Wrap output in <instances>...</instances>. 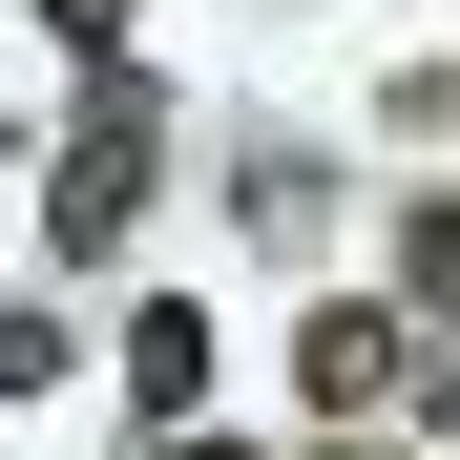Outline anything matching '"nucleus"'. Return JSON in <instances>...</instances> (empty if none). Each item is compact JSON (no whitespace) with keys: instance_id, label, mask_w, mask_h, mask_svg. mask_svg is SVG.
I'll list each match as a JSON object with an SVG mask.
<instances>
[{"instance_id":"1","label":"nucleus","mask_w":460,"mask_h":460,"mask_svg":"<svg viewBox=\"0 0 460 460\" xmlns=\"http://www.w3.org/2000/svg\"><path fill=\"white\" fill-rule=\"evenodd\" d=\"M146 168H168V126H146V105L105 84V105H84V146H63V189H42V252H126Z\"/></svg>"},{"instance_id":"2","label":"nucleus","mask_w":460,"mask_h":460,"mask_svg":"<svg viewBox=\"0 0 460 460\" xmlns=\"http://www.w3.org/2000/svg\"><path fill=\"white\" fill-rule=\"evenodd\" d=\"M293 376H314V419H376V398H419V335L376 314V293H314V335H293Z\"/></svg>"},{"instance_id":"3","label":"nucleus","mask_w":460,"mask_h":460,"mask_svg":"<svg viewBox=\"0 0 460 460\" xmlns=\"http://www.w3.org/2000/svg\"><path fill=\"white\" fill-rule=\"evenodd\" d=\"M126 398H146V419L209 398V293H146V314H126Z\"/></svg>"},{"instance_id":"4","label":"nucleus","mask_w":460,"mask_h":460,"mask_svg":"<svg viewBox=\"0 0 460 460\" xmlns=\"http://www.w3.org/2000/svg\"><path fill=\"white\" fill-rule=\"evenodd\" d=\"M63 376V314H0V398H42Z\"/></svg>"},{"instance_id":"5","label":"nucleus","mask_w":460,"mask_h":460,"mask_svg":"<svg viewBox=\"0 0 460 460\" xmlns=\"http://www.w3.org/2000/svg\"><path fill=\"white\" fill-rule=\"evenodd\" d=\"M42 22H63V42H126V0H42Z\"/></svg>"},{"instance_id":"6","label":"nucleus","mask_w":460,"mask_h":460,"mask_svg":"<svg viewBox=\"0 0 460 460\" xmlns=\"http://www.w3.org/2000/svg\"><path fill=\"white\" fill-rule=\"evenodd\" d=\"M168 460H252V439H168Z\"/></svg>"},{"instance_id":"7","label":"nucleus","mask_w":460,"mask_h":460,"mask_svg":"<svg viewBox=\"0 0 460 460\" xmlns=\"http://www.w3.org/2000/svg\"><path fill=\"white\" fill-rule=\"evenodd\" d=\"M335 460H376V439H335Z\"/></svg>"}]
</instances>
